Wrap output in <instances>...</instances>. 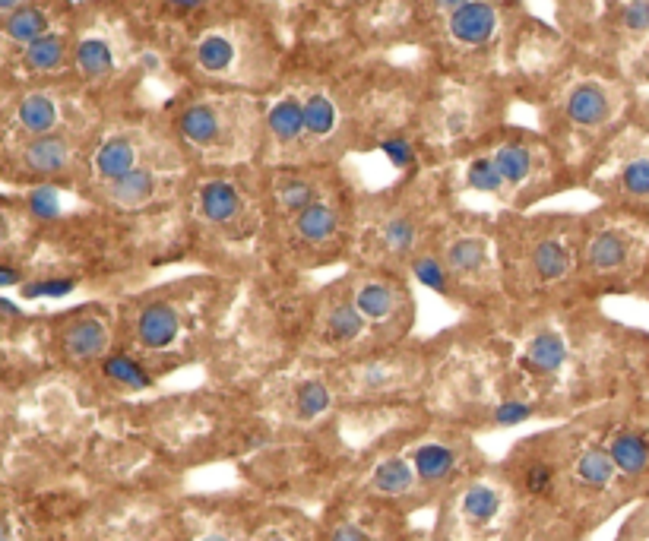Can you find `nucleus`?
I'll return each instance as SVG.
<instances>
[{
	"label": "nucleus",
	"instance_id": "obj_1",
	"mask_svg": "<svg viewBox=\"0 0 649 541\" xmlns=\"http://www.w3.org/2000/svg\"><path fill=\"white\" fill-rule=\"evenodd\" d=\"M634 257H637V241L621 228H602L586 244V263L602 276L621 273V269L631 266Z\"/></svg>",
	"mask_w": 649,
	"mask_h": 541
},
{
	"label": "nucleus",
	"instance_id": "obj_2",
	"mask_svg": "<svg viewBox=\"0 0 649 541\" xmlns=\"http://www.w3.org/2000/svg\"><path fill=\"white\" fill-rule=\"evenodd\" d=\"M450 35L463 45H485L498 29V13L485 0H469L466 7L450 13Z\"/></svg>",
	"mask_w": 649,
	"mask_h": 541
},
{
	"label": "nucleus",
	"instance_id": "obj_3",
	"mask_svg": "<svg viewBox=\"0 0 649 541\" xmlns=\"http://www.w3.org/2000/svg\"><path fill=\"white\" fill-rule=\"evenodd\" d=\"M608 453L624 478H643L649 472V434L643 428H621L608 443Z\"/></svg>",
	"mask_w": 649,
	"mask_h": 541
},
{
	"label": "nucleus",
	"instance_id": "obj_4",
	"mask_svg": "<svg viewBox=\"0 0 649 541\" xmlns=\"http://www.w3.org/2000/svg\"><path fill=\"white\" fill-rule=\"evenodd\" d=\"M181 333V317L171 304H146L140 311V320H137V336L146 349L159 352V349H168L171 342L178 339Z\"/></svg>",
	"mask_w": 649,
	"mask_h": 541
},
{
	"label": "nucleus",
	"instance_id": "obj_5",
	"mask_svg": "<svg viewBox=\"0 0 649 541\" xmlns=\"http://www.w3.org/2000/svg\"><path fill=\"white\" fill-rule=\"evenodd\" d=\"M612 114V99L599 83H580L567 99V118L580 127H599Z\"/></svg>",
	"mask_w": 649,
	"mask_h": 541
},
{
	"label": "nucleus",
	"instance_id": "obj_6",
	"mask_svg": "<svg viewBox=\"0 0 649 541\" xmlns=\"http://www.w3.org/2000/svg\"><path fill=\"white\" fill-rule=\"evenodd\" d=\"M108 349V326L95 317H83L67 326L64 333V352L76 361H92L105 355Z\"/></svg>",
	"mask_w": 649,
	"mask_h": 541
},
{
	"label": "nucleus",
	"instance_id": "obj_7",
	"mask_svg": "<svg viewBox=\"0 0 649 541\" xmlns=\"http://www.w3.org/2000/svg\"><path fill=\"white\" fill-rule=\"evenodd\" d=\"M200 212L206 222L228 225L238 219L241 212V193L232 181H209L200 190Z\"/></svg>",
	"mask_w": 649,
	"mask_h": 541
},
{
	"label": "nucleus",
	"instance_id": "obj_8",
	"mask_svg": "<svg viewBox=\"0 0 649 541\" xmlns=\"http://www.w3.org/2000/svg\"><path fill=\"white\" fill-rule=\"evenodd\" d=\"M564 361H567V342L555 330H542L539 336H532L523 352V364L536 374H555L564 367Z\"/></svg>",
	"mask_w": 649,
	"mask_h": 541
},
{
	"label": "nucleus",
	"instance_id": "obj_9",
	"mask_svg": "<svg viewBox=\"0 0 649 541\" xmlns=\"http://www.w3.org/2000/svg\"><path fill=\"white\" fill-rule=\"evenodd\" d=\"M92 168H95V175L105 178L108 184L118 181L137 168V146H133L127 137H111L108 143H102L99 152H95Z\"/></svg>",
	"mask_w": 649,
	"mask_h": 541
},
{
	"label": "nucleus",
	"instance_id": "obj_10",
	"mask_svg": "<svg viewBox=\"0 0 649 541\" xmlns=\"http://www.w3.org/2000/svg\"><path fill=\"white\" fill-rule=\"evenodd\" d=\"M178 127L184 133V140L200 146V149L219 143V137H222V118H219V111L213 105H190L181 114Z\"/></svg>",
	"mask_w": 649,
	"mask_h": 541
},
{
	"label": "nucleus",
	"instance_id": "obj_11",
	"mask_svg": "<svg viewBox=\"0 0 649 541\" xmlns=\"http://www.w3.org/2000/svg\"><path fill=\"white\" fill-rule=\"evenodd\" d=\"M152 193H156V175L146 168H133L130 175L118 178L108 184V197L111 203H118L124 209H133V206H143Z\"/></svg>",
	"mask_w": 649,
	"mask_h": 541
},
{
	"label": "nucleus",
	"instance_id": "obj_12",
	"mask_svg": "<svg viewBox=\"0 0 649 541\" xmlns=\"http://www.w3.org/2000/svg\"><path fill=\"white\" fill-rule=\"evenodd\" d=\"M574 475H577V481H583L586 488L602 491V488H608L615 481L618 469H615V462H612V453L602 450V447H589L574 462Z\"/></svg>",
	"mask_w": 649,
	"mask_h": 541
},
{
	"label": "nucleus",
	"instance_id": "obj_13",
	"mask_svg": "<svg viewBox=\"0 0 649 541\" xmlns=\"http://www.w3.org/2000/svg\"><path fill=\"white\" fill-rule=\"evenodd\" d=\"M336 225H339L336 209L330 203H323V200H314L308 209H301L298 216H295V231H298L304 241H311V244L327 241L333 231H336Z\"/></svg>",
	"mask_w": 649,
	"mask_h": 541
},
{
	"label": "nucleus",
	"instance_id": "obj_14",
	"mask_svg": "<svg viewBox=\"0 0 649 541\" xmlns=\"http://www.w3.org/2000/svg\"><path fill=\"white\" fill-rule=\"evenodd\" d=\"M412 466L418 478L428 481V485H437V481H444L456 469V453L444 447V443H425V447L415 450Z\"/></svg>",
	"mask_w": 649,
	"mask_h": 541
},
{
	"label": "nucleus",
	"instance_id": "obj_15",
	"mask_svg": "<svg viewBox=\"0 0 649 541\" xmlns=\"http://www.w3.org/2000/svg\"><path fill=\"white\" fill-rule=\"evenodd\" d=\"M67 162H70L67 140L51 137V133H45V137H38L26 146V165L32 171H42V175H54V171H61Z\"/></svg>",
	"mask_w": 649,
	"mask_h": 541
},
{
	"label": "nucleus",
	"instance_id": "obj_16",
	"mask_svg": "<svg viewBox=\"0 0 649 541\" xmlns=\"http://www.w3.org/2000/svg\"><path fill=\"white\" fill-rule=\"evenodd\" d=\"M371 485H374V491L390 494V497L406 494L415 485V466H409L403 456H390L371 472Z\"/></svg>",
	"mask_w": 649,
	"mask_h": 541
},
{
	"label": "nucleus",
	"instance_id": "obj_17",
	"mask_svg": "<svg viewBox=\"0 0 649 541\" xmlns=\"http://www.w3.org/2000/svg\"><path fill=\"white\" fill-rule=\"evenodd\" d=\"M327 336L333 339V342H355L361 333H365V314L358 311L355 307V301H339V304H333L330 311H327Z\"/></svg>",
	"mask_w": 649,
	"mask_h": 541
},
{
	"label": "nucleus",
	"instance_id": "obj_18",
	"mask_svg": "<svg viewBox=\"0 0 649 541\" xmlns=\"http://www.w3.org/2000/svg\"><path fill=\"white\" fill-rule=\"evenodd\" d=\"M16 118L29 133H35V137H45V133H51V127L57 124V105L48 99V95L35 92V95H26V99L19 102Z\"/></svg>",
	"mask_w": 649,
	"mask_h": 541
},
{
	"label": "nucleus",
	"instance_id": "obj_19",
	"mask_svg": "<svg viewBox=\"0 0 649 541\" xmlns=\"http://www.w3.org/2000/svg\"><path fill=\"white\" fill-rule=\"evenodd\" d=\"M501 507H504V494L494 485H472L463 494V513L466 519H472V523H479V526L498 519Z\"/></svg>",
	"mask_w": 649,
	"mask_h": 541
},
{
	"label": "nucleus",
	"instance_id": "obj_20",
	"mask_svg": "<svg viewBox=\"0 0 649 541\" xmlns=\"http://www.w3.org/2000/svg\"><path fill=\"white\" fill-rule=\"evenodd\" d=\"M76 67H80L83 76L89 80H102L114 70V54H111V45L105 38H83L80 45H76Z\"/></svg>",
	"mask_w": 649,
	"mask_h": 541
},
{
	"label": "nucleus",
	"instance_id": "obj_21",
	"mask_svg": "<svg viewBox=\"0 0 649 541\" xmlns=\"http://www.w3.org/2000/svg\"><path fill=\"white\" fill-rule=\"evenodd\" d=\"M355 307L368 320H387L396 311V292L387 282H365L355 292Z\"/></svg>",
	"mask_w": 649,
	"mask_h": 541
},
{
	"label": "nucleus",
	"instance_id": "obj_22",
	"mask_svg": "<svg viewBox=\"0 0 649 541\" xmlns=\"http://www.w3.org/2000/svg\"><path fill=\"white\" fill-rule=\"evenodd\" d=\"M266 121H270V130L282 143H295L301 133H304V102L298 99H282L270 108L266 114Z\"/></svg>",
	"mask_w": 649,
	"mask_h": 541
},
{
	"label": "nucleus",
	"instance_id": "obj_23",
	"mask_svg": "<svg viewBox=\"0 0 649 541\" xmlns=\"http://www.w3.org/2000/svg\"><path fill=\"white\" fill-rule=\"evenodd\" d=\"M232 64H235L232 38L213 32V35H206L203 42L197 45V67L203 73H225V70H232Z\"/></svg>",
	"mask_w": 649,
	"mask_h": 541
},
{
	"label": "nucleus",
	"instance_id": "obj_24",
	"mask_svg": "<svg viewBox=\"0 0 649 541\" xmlns=\"http://www.w3.org/2000/svg\"><path fill=\"white\" fill-rule=\"evenodd\" d=\"M532 266H536L539 279H545V282L564 279L570 273V250L561 241L548 238V241H542L536 247V254H532Z\"/></svg>",
	"mask_w": 649,
	"mask_h": 541
},
{
	"label": "nucleus",
	"instance_id": "obj_25",
	"mask_svg": "<svg viewBox=\"0 0 649 541\" xmlns=\"http://www.w3.org/2000/svg\"><path fill=\"white\" fill-rule=\"evenodd\" d=\"M64 54H67L64 38L48 32L42 38H35L32 45H26V64L32 70H57L64 64Z\"/></svg>",
	"mask_w": 649,
	"mask_h": 541
},
{
	"label": "nucleus",
	"instance_id": "obj_26",
	"mask_svg": "<svg viewBox=\"0 0 649 541\" xmlns=\"http://www.w3.org/2000/svg\"><path fill=\"white\" fill-rule=\"evenodd\" d=\"M336 127V105L327 95H308L304 99V133L311 137H330Z\"/></svg>",
	"mask_w": 649,
	"mask_h": 541
},
{
	"label": "nucleus",
	"instance_id": "obj_27",
	"mask_svg": "<svg viewBox=\"0 0 649 541\" xmlns=\"http://www.w3.org/2000/svg\"><path fill=\"white\" fill-rule=\"evenodd\" d=\"M7 35L13 42H23V45H32L35 38L48 35V16L38 10V7H23L10 16L7 23Z\"/></svg>",
	"mask_w": 649,
	"mask_h": 541
},
{
	"label": "nucleus",
	"instance_id": "obj_28",
	"mask_svg": "<svg viewBox=\"0 0 649 541\" xmlns=\"http://www.w3.org/2000/svg\"><path fill=\"white\" fill-rule=\"evenodd\" d=\"M105 377L127 386V390H149L152 377L143 371L140 361H133L130 355H111L105 358Z\"/></svg>",
	"mask_w": 649,
	"mask_h": 541
},
{
	"label": "nucleus",
	"instance_id": "obj_29",
	"mask_svg": "<svg viewBox=\"0 0 649 541\" xmlns=\"http://www.w3.org/2000/svg\"><path fill=\"white\" fill-rule=\"evenodd\" d=\"M447 260L456 273L475 276L485 266V244L479 238H456L447 250Z\"/></svg>",
	"mask_w": 649,
	"mask_h": 541
},
{
	"label": "nucleus",
	"instance_id": "obj_30",
	"mask_svg": "<svg viewBox=\"0 0 649 541\" xmlns=\"http://www.w3.org/2000/svg\"><path fill=\"white\" fill-rule=\"evenodd\" d=\"M618 184H621V190L631 200L649 203V152H643V156H634L631 162H624L621 175H618Z\"/></svg>",
	"mask_w": 649,
	"mask_h": 541
},
{
	"label": "nucleus",
	"instance_id": "obj_31",
	"mask_svg": "<svg viewBox=\"0 0 649 541\" xmlns=\"http://www.w3.org/2000/svg\"><path fill=\"white\" fill-rule=\"evenodd\" d=\"M330 402H333V396H330V390L320 380H304L298 390H295V405H298V415L304 421L320 418L323 412L330 409Z\"/></svg>",
	"mask_w": 649,
	"mask_h": 541
},
{
	"label": "nucleus",
	"instance_id": "obj_32",
	"mask_svg": "<svg viewBox=\"0 0 649 541\" xmlns=\"http://www.w3.org/2000/svg\"><path fill=\"white\" fill-rule=\"evenodd\" d=\"M491 159H494V165H498L501 178L507 184H520V181L529 178V168H532L529 149H523V146H501Z\"/></svg>",
	"mask_w": 649,
	"mask_h": 541
},
{
	"label": "nucleus",
	"instance_id": "obj_33",
	"mask_svg": "<svg viewBox=\"0 0 649 541\" xmlns=\"http://www.w3.org/2000/svg\"><path fill=\"white\" fill-rule=\"evenodd\" d=\"M412 273H415V279L422 282L425 288H431V292H437V295H447V292H450V276H447V269L437 263L434 257H428V254L415 257V260H412Z\"/></svg>",
	"mask_w": 649,
	"mask_h": 541
},
{
	"label": "nucleus",
	"instance_id": "obj_34",
	"mask_svg": "<svg viewBox=\"0 0 649 541\" xmlns=\"http://www.w3.org/2000/svg\"><path fill=\"white\" fill-rule=\"evenodd\" d=\"M276 193H279L282 209L295 212V216H298L301 209H308V206L317 200V197H314V187H311L308 181H301V178H285V181H279Z\"/></svg>",
	"mask_w": 649,
	"mask_h": 541
},
{
	"label": "nucleus",
	"instance_id": "obj_35",
	"mask_svg": "<svg viewBox=\"0 0 649 541\" xmlns=\"http://www.w3.org/2000/svg\"><path fill=\"white\" fill-rule=\"evenodd\" d=\"M466 184L479 193H501L504 178H501L498 165H494V159H475L466 171Z\"/></svg>",
	"mask_w": 649,
	"mask_h": 541
},
{
	"label": "nucleus",
	"instance_id": "obj_36",
	"mask_svg": "<svg viewBox=\"0 0 649 541\" xmlns=\"http://www.w3.org/2000/svg\"><path fill=\"white\" fill-rule=\"evenodd\" d=\"M618 23L627 35H649V0H624Z\"/></svg>",
	"mask_w": 649,
	"mask_h": 541
},
{
	"label": "nucleus",
	"instance_id": "obj_37",
	"mask_svg": "<svg viewBox=\"0 0 649 541\" xmlns=\"http://www.w3.org/2000/svg\"><path fill=\"white\" fill-rule=\"evenodd\" d=\"M29 209H32V216L35 219H42V222H51L61 216V193H57L54 187H35L29 193Z\"/></svg>",
	"mask_w": 649,
	"mask_h": 541
},
{
	"label": "nucleus",
	"instance_id": "obj_38",
	"mask_svg": "<svg viewBox=\"0 0 649 541\" xmlns=\"http://www.w3.org/2000/svg\"><path fill=\"white\" fill-rule=\"evenodd\" d=\"M76 288V279H38L23 285V298H67Z\"/></svg>",
	"mask_w": 649,
	"mask_h": 541
},
{
	"label": "nucleus",
	"instance_id": "obj_39",
	"mask_svg": "<svg viewBox=\"0 0 649 541\" xmlns=\"http://www.w3.org/2000/svg\"><path fill=\"white\" fill-rule=\"evenodd\" d=\"M551 485H555V469L548 462H529L523 472V488L529 494H548Z\"/></svg>",
	"mask_w": 649,
	"mask_h": 541
},
{
	"label": "nucleus",
	"instance_id": "obj_40",
	"mask_svg": "<svg viewBox=\"0 0 649 541\" xmlns=\"http://www.w3.org/2000/svg\"><path fill=\"white\" fill-rule=\"evenodd\" d=\"M384 241H387L390 250H396V254H403V250H409L412 241H415V228H412V222H409V219H393V222L384 228Z\"/></svg>",
	"mask_w": 649,
	"mask_h": 541
},
{
	"label": "nucleus",
	"instance_id": "obj_41",
	"mask_svg": "<svg viewBox=\"0 0 649 541\" xmlns=\"http://www.w3.org/2000/svg\"><path fill=\"white\" fill-rule=\"evenodd\" d=\"M532 415V405L523 399H507L494 409V424H504V428H513V424H523Z\"/></svg>",
	"mask_w": 649,
	"mask_h": 541
},
{
	"label": "nucleus",
	"instance_id": "obj_42",
	"mask_svg": "<svg viewBox=\"0 0 649 541\" xmlns=\"http://www.w3.org/2000/svg\"><path fill=\"white\" fill-rule=\"evenodd\" d=\"M380 152H384V156H387L396 168H409V165L415 162V149H412V143L403 140V137L384 140V143H380Z\"/></svg>",
	"mask_w": 649,
	"mask_h": 541
},
{
	"label": "nucleus",
	"instance_id": "obj_43",
	"mask_svg": "<svg viewBox=\"0 0 649 541\" xmlns=\"http://www.w3.org/2000/svg\"><path fill=\"white\" fill-rule=\"evenodd\" d=\"M330 541H368V532L361 526H355V523H342V526L333 529Z\"/></svg>",
	"mask_w": 649,
	"mask_h": 541
},
{
	"label": "nucleus",
	"instance_id": "obj_44",
	"mask_svg": "<svg viewBox=\"0 0 649 541\" xmlns=\"http://www.w3.org/2000/svg\"><path fill=\"white\" fill-rule=\"evenodd\" d=\"M19 279H23V276H19V269H13V266H0V288H4V285H16Z\"/></svg>",
	"mask_w": 649,
	"mask_h": 541
},
{
	"label": "nucleus",
	"instance_id": "obj_45",
	"mask_svg": "<svg viewBox=\"0 0 649 541\" xmlns=\"http://www.w3.org/2000/svg\"><path fill=\"white\" fill-rule=\"evenodd\" d=\"M469 0H434V7H441V10H447V13H453V10H460V7H466Z\"/></svg>",
	"mask_w": 649,
	"mask_h": 541
},
{
	"label": "nucleus",
	"instance_id": "obj_46",
	"mask_svg": "<svg viewBox=\"0 0 649 541\" xmlns=\"http://www.w3.org/2000/svg\"><path fill=\"white\" fill-rule=\"evenodd\" d=\"M171 7H178V10H197V7H203L206 0H168Z\"/></svg>",
	"mask_w": 649,
	"mask_h": 541
},
{
	"label": "nucleus",
	"instance_id": "obj_47",
	"mask_svg": "<svg viewBox=\"0 0 649 541\" xmlns=\"http://www.w3.org/2000/svg\"><path fill=\"white\" fill-rule=\"evenodd\" d=\"M0 314H10V317H19V314H23V311H19V307H16V304H10V301H4V298H0Z\"/></svg>",
	"mask_w": 649,
	"mask_h": 541
},
{
	"label": "nucleus",
	"instance_id": "obj_48",
	"mask_svg": "<svg viewBox=\"0 0 649 541\" xmlns=\"http://www.w3.org/2000/svg\"><path fill=\"white\" fill-rule=\"evenodd\" d=\"M0 541H10V523L0 516Z\"/></svg>",
	"mask_w": 649,
	"mask_h": 541
},
{
	"label": "nucleus",
	"instance_id": "obj_49",
	"mask_svg": "<svg viewBox=\"0 0 649 541\" xmlns=\"http://www.w3.org/2000/svg\"><path fill=\"white\" fill-rule=\"evenodd\" d=\"M200 541H232L228 535H222V532H209V535H203Z\"/></svg>",
	"mask_w": 649,
	"mask_h": 541
},
{
	"label": "nucleus",
	"instance_id": "obj_50",
	"mask_svg": "<svg viewBox=\"0 0 649 541\" xmlns=\"http://www.w3.org/2000/svg\"><path fill=\"white\" fill-rule=\"evenodd\" d=\"M4 241H7V222L0 219V244H4Z\"/></svg>",
	"mask_w": 649,
	"mask_h": 541
},
{
	"label": "nucleus",
	"instance_id": "obj_51",
	"mask_svg": "<svg viewBox=\"0 0 649 541\" xmlns=\"http://www.w3.org/2000/svg\"><path fill=\"white\" fill-rule=\"evenodd\" d=\"M19 0H0V10H10V7H16Z\"/></svg>",
	"mask_w": 649,
	"mask_h": 541
},
{
	"label": "nucleus",
	"instance_id": "obj_52",
	"mask_svg": "<svg viewBox=\"0 0 649 541\" xmlns=\"http://www.w3.org/2000/svg\"><path fill=\"white\" fill-rule=\"evenodd\" d=\"M634 541H649V532H646V535H640V538H634Z\"/></svg>",
	"mask_w": 649,
	"mask_h": 541
},
{
	"label": "nucleus",
	"instance_id": "obj_53",
	"mask_svg": "<svg viewBox=\"0 0 649 541\" xmlns=\"http://www.w3.org/2000/svg\"><path fill=\"white\" fill-rule=\"evenodd\" d=\"M270 541H289V538H270Z\"/></svg>",
	"mask_w": 649,
	"mask_h": 541
}]
</instances>
